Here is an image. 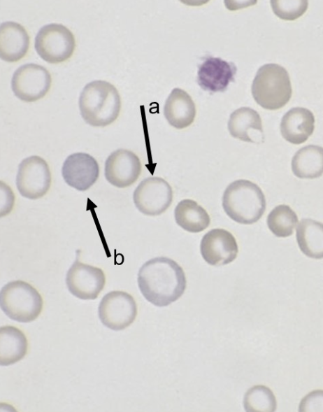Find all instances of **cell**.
I'll return each instance as SVG.
<instances>
[{
  "mask_svg": "<svg viewBox=\"0 0 323 412\" xmlns=\"http://www.w3.org/2000/svg\"><path fill=\"white\" fill-rule=\"evenodd\" d=\"M138 285L149 302L158 307L168 306L178 300L186 288L182 268L173 260L158 257L149 260L140 268Z\"/></svg>",
  "mask_w": 323,
  "mask_h": 412,
  "instance_id": "cell-1",
  "label": "cell"
},
{
  "mask_svg": "<svg viewBox=\"0 0 323 412\" xmlns=\"http://www.w3.org/2000/svg\"><path fill=\"white\" fill-rule=\"evenodd\" d=\"M78 104L81 116L86 123L94 127H105L117 118L121 99L113 85L96 80L83 87Z\"/></svg>",
  "mask_w": 323,
  "mask_h": 412,
  "instance_id": "cell-2",
  "label": "cell"
},
{
  "mask_svg": "<svg viewBox=\"0 0 323 412\" xmlns=\"http://www.w3.org/2000/svg\"><path fill=\"white\" fill-rule=\"evenodd\" d=\"M266 199L261 188L247 180L230 183L222 196V207L235 222L251 225L257 222L266 210Z\"/></svg>",
  "mask_w": 323,
  "mask_h": 412,
  "instance_id": "cell-3",
  "label": "cell"
},
{
  "mask_svg": "<svg viewBox=\"0 0 323 412\" xmlns=\"http://www.w3.org/2000/svg\"><path fill=\"white\" fill-rule=\"evenodd\" d=\"M252 94L255 101L267 110L285 106L292 94L287 71L277 64H266L257 71L252 84Z\"/></svg>",
  "mask_w": 323,
  "mask_h": 412,
  "instance_id": "cell-4",
  "label": "cell"
},
{
  "mask_svg": "<svg viewBox=\"0 0 323 412\" xmlns=\"http://www.w3.org/2000/svg\"><path fill=\"white\" fill-rule=\"evenodd\" d=\"M43 305L40 293L25 281H10L1 289V308L13 320L27 323L36 320L42 311Z\"/></svg>",
  "mask_w": 323,
  "mask_h": 412,
  "instance_id": "cell-5",
  "label": "cell"
},
{
  "mask_svg": "<svg viewBox=\"0 0 323 412\" xmlns=\"http://www.w3.org/2000/svg\"><path fill=\"white\" fill-rule=\"evenodd\" d=\"M38 55L50 64L62 63L69 59L76 48L72 31L62 24L50 23L42 27L35 37Z\"/></svg>",
  "mask_w": 323,
  "mask_h": 412,
  "instance_id": "cell-6",
  "label": "cell"
},
{
  "mask_svg": "<svg viewBox=\"0 0 323 412\" xmlns=\"http://www.w3.org/2000/svg\"><path fill=\"white\" fill-rule=\"evenodd\" d=\"M51 181L49 165L42 157L32 155L20 163L16 186L22 197L30 199L43 197L48 192Z\"/></svg>",
  "mask_w": 323,
  "mask_h": 412,
  "instance_id": "cell-7",
  "label": "cell"
},
{
  "mask_svg": "<svg viewBox=\"0 0 323 412\" xmlns=\"http://www.w3.org/2000/svg\"><path fill=\"white\" fill-rule=\"evenodd\" d=\"M51 83V75L46 68L29 63L15 70L11 79V88L20 100L34 102L45 96Z\"/></svg>",
  "mask_w": 323,
  "mask_h": 412,
  "instance_id": "cell-8",
  "label": "cell"
},
{
  "mask_svg": "<svg viewBox=\"0 0 323 412\" xmlns=\"http://www.w3.org/2000/svg\"><path fill=\"white\" fill-rule=\"evenodd\" d=\"M99 318L106 327L120 331L129 327L137 315L134 297L123 291H112L101 299L98 308Z\"/></svg>",
  "mask_w": 323,
  "mask_h": 412,
  "instance_id": "cell-9",
  "label": "cell"
},
{
  "mask_svg": "<svg viewBox=\"0 0 323 412\" xmlns=\"http://www.w3.org/2000/svg\"><path fill=\"white\" fill-rule=\"evenodd\" d=\"M133 200L136 207L148 215H158L170 206L173 190L164 179L148 177L143 180L135 189Z\"/></svg>",
  "mask_w": 323,
  "mask_h": 412,
  "instance_id": "cell-10",
  "label": "cell"
},
{
  "mask_svg": "<svg viewBox=\"0 0 323 412\" xmlns=\"http://www.w3.org/2000/svg\"><path fill=\"white\" fill-rule=\"evenodd\" d=\"M106 276L96 267L84 264L76 259L66 273L69 291L81 299H95L103 289Z\"/></svg>",
  "mask_w": 323,
  "mask_h": 412,
  "instance_id": "cell-11",
  "label": "cell"
},
{
  "mask_svg": "<svg viewBox=\"0 0 323 412\" xmlns=\"http://www.w3.org/2000/svg\"><path fill=\"white\" fill-rule=\"evenodd\" d=\"M141 173L138 157L127 149H117L106 159L104 176L111 185L124 188L134 183Z\"/></svg>",
  "mask_w": 323,
  "mask_h": 412,
  "instance_id": "cell-12",
  "label": "cell"
},
{
  "mask_svg": "<svg viewBox=\"0 0 323 412\" xmlns=\"http://www.w3.org/2000/svg\"><path fill=\"white\" fill-rule=\"evenodd\" d=\"M200 251L203 260L213 266L232 262L237 257L238 248L233 234L224 229H213L202 238Z\"/></svg>",
  "mask_w": 323,
  "mask_h": 412,
  "instance_id": "cell-13",
  "label": "cell"
},
{
  "mask_svg": "<svg viewBox=\"0 0 323 412\" xmlns=\"http://www.w3.org/2000/svg\"><path fill=\"white\" fill-rule=\"evenodd\" d=\"M62 174L69 186L79 191H85L97 180L99 166L90 155L76 152L68 156L64 162Z\"/></svg>",
  "mask_w": 323,
  "mask_h": 412,
  "instance_id": "cell-14",
  "label": "cell"
},
{
  "mask_svg": "<svg viewBox=\"0 0 323 412\" xmlns=\"http://www.w3.org/2000/svg\"><path fill=\"white\" fill-rule=\"evenodd\" d=\"M236 71L234 63L208 56L199 66L196 80L203 90L224 92L229 83L234 81Z\"/></svg>",
  "mask_w": 323,
  "mask_h": 412,
  "instance_id": "cell-15",
  "label": "cell"
},
{
  "mask_svg": "<svg viewBox=\"0 0 323 412\" xmlns=\"http://www.w3.org/2000/svg\"><path fill=\"white\" fill-rule=\"evenodd\" d=\"M29 36L20 24L7 21L0 26V57L7 62L22 59L29 48Z\"/></svg>",
  "mask_w": 323,
  "mask_h": 412,
  "instance_id": "cell-16",
  "label": "cell"
},
{
  "mask_svg": "<svg viewBox=\"0 0 323 412\" xmlns=\"http://www.w3.org/2000/svg\"><path fill=\"white\" fill-rule=\"evenodd\" d=\"M314 129V115L306 108H292L281 120V134L284 139L292 144L299 145L306 142Z\"/></svg>",
  "mask_w": 323,
  "mask_h": 412,
  "instance_id": "cell-17",
  "label": "cell"
},
{
  "mask_svg": "<svg viewBox=\"0 0 323 412\" xmlns=\"http://www.w3.org/2000/svg\"><path fill=\"white\" fill-rule=\"evenodd\" d=\"M228 129L233 137L245 142L257 143L264 139L260 115L249 107L239 108L231 114Z\"/></svg>",
  "mask_w": 323,
  "mask_h": 412,
  "instance_id": "cell-18",
  "label": "cell"
},
{
  "mask_svg": "<svg viewBox=\"0 0 323 412\" xmlns=\"http://www.w3.org/2000/svg\"><path fill=\"white\" fill-rule=\"evenodd\" d=\"M164 115L172 127L182 129L194 122L196 106L187 92L176 87L171 91L166 100Z\"/></svg>",
  "mask_w": 323,
  "mask_h": 412,
  "instance_id": "cell-19",
  "label": "cell"
},
{
  "mask_svg": "<svg viewBox=\"0 0 323 412\" xmlns=\"http://www.w3.org/2000/svg\"><path fill=\"white\" fill-rule=\"evenodd\" d=\"M293 173L299 178H317L323 174V148L308 145L299 149L292 159Z\"/></svg>",
  "mask_w": 323,
  "mask_h": 412,
  "instance_id": "cell-20",
  "label": "cell"
},
{
  "mask_svg": "<svg viewBox=\"0 0 323 412\" xmlns=\"http://www.w3.org/2000/svg\"><path fill=\"white\" fill-rule=\"evenodd\" d=\"M27 339L24 334L13 326L0 328V364L8 366L21 360L27 354Z\"/></svg>",
  "mask_w": 323,
  "mask_h": 412,
  "instance_id": "cell-21",
  "label": "cell"
},
{
  "mask_svg": "<svg viewBox=\"0 0 323 412\" xmlns=\"http://www.w3.org/2000/svg\"><path fill=\"white\" fill-rule=\"evenodd\" d=\"M296 241L299 249L307 257L323 258V223L302 219L296 229Z\"/></svg>",
  "mask_w": 323,
  "mask_h": 412,
  "instance_id": "cell-22",
  "label": "cell"
},
{
  "mask_svg": "<svg viewBox=\"0 0 323 412\" xmlns=\"http://www.w3.org/2000/svg\"><path fill=\"white\" fill-rule=\"evenodd\" d=\"M176 223L183 229L197 233L206 229L210 218L206 211L195 201L186 199L180 201L175 208Z\"/></svg>",
  "mask_w": 323,
  "mask_h": 412,
  "instance_id": "cell-23",
  "label": "cell"
},
{
  "mask_svg": "<svg viewBox=\"0 0 323 412\" xmlns=\"http://www.w3.org/2000/svg\"><path fill=\"white\" fill-rule=\"evenodd\" d=\"M298 221L296 213L285 204L275 206L269 213L266 220L270 231L275 236L281 238L291 236Z\"/></svg>",
  "mask_w": 323,
  "mask_h": 412,
  "instance_id": "cell-24",
  "label": "cell"
},
{
  "mask_svg": "<svg viewBox=\"0 0 323 412\" xmlns=\"http://www.w3.org/2000/svg\"><path fill=\"white\" fill-rule=\"evenodd\" d=\"M243 406L248 412H273L277 403L271 389L264 385H255L245 394Z\"/></svg>",
  "mask_w": 323,
  "mask_h": 412,
  "instance_id": "cell-25",
  "label": "cell"
},
{
  "mask_svg": "<svg viewBox=\"0 0 323 412\" xmlns=\"http://www.w3.org/2000/svg\"><path fill=\"white\" fill-rule=\"evenodd\" d=\"M273 13L280 19L295 20L302 16L308 7V1H271Z\"/></svg>",
  "mask_w": 323,
  "mask_h": 412,
  "instance_id": "cell-26",
  "label": "cell"
},
{
  "mask_svg": "<svg viewBox=\"0 0 323 412\" xmlns=\"http://www.w3.org/2000/svg\"><path fill=\"white\" fill-rule=\"evenodd\" d=\"M300 412L323 411V390H317L309 392L301 401L299 406Z\"/></svg>",
  "mask_w": 323,
  "mask_h": 412,
  "instance_id": "cell-27",
  "label": "cell"
}]
</instances>
